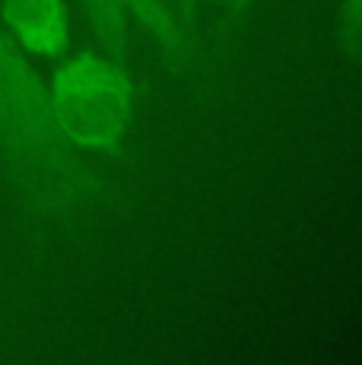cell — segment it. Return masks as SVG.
<instances>
[{
  "label": "cell",
  "mask_w": 362,
  "mask_h": 365,
  "mask_svg": "<svg viewBox=\"0 0 362 365\" xmlns=\"http://www.w3.org/2000/svg\"><path fill=\"white\" fill-rule=\"evenodd\" d=\"M0 163L16 194L45 216H73L99 191V172L58 130L48 83L0 29Z\"/></svg>",
  "instance_id": "1"
},
{
  "label": "cell",
  "mask_w": 362,
  "mask_h": 365,
  "mask_svg": "<svg viewBox=\"0 0 362 365\" xmlns=\"http://www.w3.org/2000/svg\"><path fill=\"white\" fill-rule=\"evenodd\" d=\"M48 99L64 140L93 159H118L134 121V80L111 54L80 51L48 80Z\"/></svg>",
  "instance_id": "2"
},
{
  "label": "cell",
  "mask_w": 362,
  "mask_h": 365,
  "mask_svg": "<svg viewBox=\"0 0 362 365\" xmlns=\"http://www.w3.org/2000/svg\"><path fill=\"white\" fill-rule=\"evenodd\" d=\"M0 29L32 61H58L71 41L67 0H0Z\"/></svg>",
  "instance_id": "3"
},
{
  "label": "cell",
  "mask_w": 362,
  "mask_h": 365,
  "mask_svg": "<svg viewBox=\"0 0 362 365\" xmlns=\"http://www.w3.org/2000/svg\"><path fill=\"white\" fill-rule=\"evenodd\" d=\"M130 13V23L140 26L143 35L172 61V64H185L191 45H187V32L175 16L169 0H124Z\"/></svg>",
  "instance_id": "4"
},
{
  "label": "cell",
  "mask_w": 362,
  "mask_h": 365,
  "mask_svg": "<svg viewBox=\"0 0 362 365\" xmlns=\"http://www.w3.org/2000/svg\"><path fill=\"white\" fill-rule=\"evenodd\" d=\"M337 45L340 58H346L350 64L362 61V0L337 4Z\"/></svg>",
  "instance_id": "5"
},
{
  "label": "cell",
  "mask_w": 362,
  "mask_h": 365,
  "mask_svg": "<svg viewBox=\"0 0 362 365\" xmlns=\"http://www.w3.org/2000/svg\"><path fill=\"white\" fill-rule=\"evenodd\" d=\"M254 0H217V10H219V41L222 48L229 45V41L235 38V32L242 29V23H245L248 10H252Z\"/></svg>",
  "instance_id": "6"
},
{
  "label": "cell",
  "mask_w": 362,
  "mask_h": 365,
  "mask_svg": "<svg viewBox=\"0 0 362 365\" xmlns=\"http://www.w3.org/2000/svg\"><path fill=\"white\" fill-rule=\"evenodd\" d=\"M169 4H172V10H175V16L181 19V26L191 32L194 23L200 19V13H204L207 6H213L217 0H169Z\"/></svg>",
  "instance_id": "7"
}]
</instances>
